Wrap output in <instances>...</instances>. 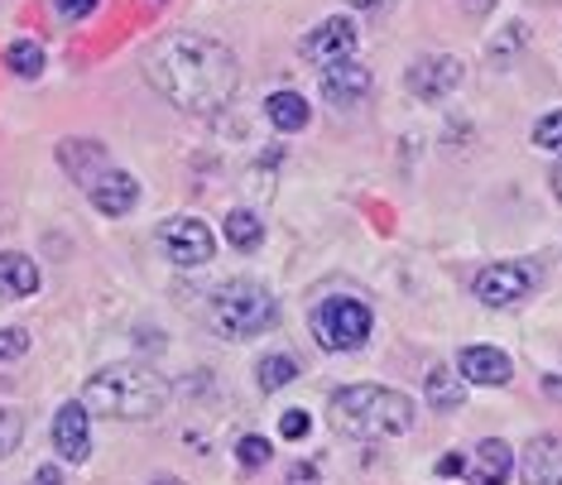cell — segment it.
Returning <instances> with one entry per match:
<instances>
[{
    "label": "cell",
    "mask_w": 562,
    "mask_h": 485,
    "mask_svg": "<svg viewBox=\"0 0 562 485\" xmlns=\"http://www.w3.org/2000/svg\"><path fill=\"white\" fill-rule=\"evenodd\" d=\"M408 92H414L418 101H442L447 92H452L457 82H462V58L452 54H428L418 63H408Z\"/></svg>",
    "instance_id": "obj_9"
},
{
    "label": "cell",
    "mask_w": 562,
    "mask_h": 485,
    "mask_svg": "<svg viewBox=\"0 0 562 485\" xmlns=\"http://www.w3.org/2000/svg\"><path fill=\"white\" fill-rule=\"evenodd\" d=\"M457 370H462L467 385H509L515 361H509L501 347H467L457 356Z\"/></svg>",
    "instance_id": "obj_13"
},
{
    "label": "cell",
    "mask_w": 562,
    "mask_h": 485,
    "mask_svg": "<svg viewBox=\"0 0 562 485\" xmlns=\"http://www.w3.org/2000/svg\"><path fill=\"white\" fill-rule=\"evenodd\" d=\"M331 428L361 442L400 438L414 428V399L385 385H347L331 394Z\"/></svg>",
    "instance_id": "obj_2"
},
{
    "label": "cell",
    "mask_w": 562,
    "mask_h": 485,
    "mask_svg": "<svg viewBox=\"0 0 562 485\" xmlns=\"http://www.w3.org/2000/svg\"><path fill=\"white\" fill-rule=\"evenodd\" d=\"M356 44H361V30H356V20L331 15V20H323V24H317V30L308 34V40L299 44V54L308 58V63H323V68H331V63L356 58Z\"/></svg>",
    "instance_id": "obj_8"
},
{
    "label": "cell",
    "mask_w": 562,
    "mask_h": 485,
    "mask_svg": "<svg viewBox=\"0 0 562 485\" xmlns=\"http://www.w3.org/2000/svg\"><path fill=\"white\" fill-rule=\"evenodd\" d=\"M159 246H164V255H169L178 270H193V264L212 260L216 236H212L207 222H198V216H173V222L159 226Z\"/></svg>",
    "instance_id": "obj_6"
},
{
    "label": "cell",
    "mask_w": 562,
    "mask_h": 485,
    "mask_svg": "<svg viewBox=\"0 0 562 485\" xmlns=\"http://www.w3.org/2000/svg\"><path fill=\"white\" fill-rule=\"evenodd\" d=\"M370 327H375L370 308L361 298H347V293H331V298H323L313 308V337H317V347H327V351L366 347Z\"/></svg>",
    "instance_id": "obj_5"
},
{
    "label": "cell",
    "mask_w": 562,
    "mask_h": 485,
    "mask_svg": "<svg viewBox=\"0 0 562 485\" xmlns=\"http://www.w3.org/2000/svg\"><path fill=\"white\" fill-rule=\"evenodd\" d=\"M471 289L485 308H515L533 293V270L529 264H485Z\"/></svg>",
    "instance_id": "obj_7"
},
{
    "label": "cell",
    "mask_w": 562,
    "mask_h": 485,
    "mask_svg": "<svg viewBox=\"0 0 562 485\" xmlns=\"http://www.w3.org/2000/svg\"><path fill=\"white\" fill-rule=\"evenodd\" d=\"M202 317L216 337L226 341H246V337H260L279 323V303L274 293L255 279H226V284L212 289V298L202 303Z\"/></svg>",
    "instance_id": "obj_4"
},
{
    "label": "cell",
    "mask_w": 562,
    "mask_h": 485,
    "mask_svg": "<svg viewBox=\"0 0 562 485\" xmlns=\"http://www.w3.org/2000/svg\"><path fill=\"white\" fill-rule=\"evenodd\" d=\"M519 476L524 485H562V438L539 432L519 456Z\"/></svg>",
    "instance_id": "obj_12"
},
{
    "label": "cell",
    "mask_w": 562,
    "mask_h": 485,
    "mask_svg": "<svg viewBox=\"0 0 562 485\" xmlns=\"http://www.w3.org/2000/svg\"><path fill=\"white\" fill-rule=\"evenodd\" d=\"M145 5H164V0H145Z\"/></svg>",
    "instance_id": "obj_36"
},
{
    "label": "cell",
    "mask_w": 562,
    "mask_h": 485,
    "mask_svg": "<svg viewBox=\"0 0 562 485\" xmlns=\"http://www.w3.org/2000/svg\"><path fill=\"white\" fill-rule=\"evenodd\" d=\"M82 193L92 198V207L97 212H106V216H125L139 202V183L125 169H101L92 183H82Z\"/></svg>",
    "instance_id": "obj_11"
},
{
    "label": "cell",
    "mask_w": 562,
    "mask_h": 485,
    "mask_svg": "<svg viewBox=\"0 0 562 485\" xmlns=\"http://www.w3.org/2000/svg\"><path fill=\"white\" fill-rule=\"evenodd\" d=\"M0 293H5V298H30V293H40V270H34L30 255H15V250L0 255Z\"/></svg>",
    "instance_id": "obj_16"
},
{
    "label": "cell",
    "mask_w": 562,
    "mask_h": 485,
    "mask_svg": "<svg viewBox=\"0 0 562 485\" xmlns=\"http://www.w3.org/2000/svg\"><path fill=\"white\" fill-rule=\"evenodd\" d=\"M155 485H183V481H178V476H159Z\"/></svg>",
    "instance_id": "obj_34"
},
{
    "label": "cell",
    "mask_w": 562,
    "mask_h": 485,
    "mask_svg": "<svg viewBox=\"0 0 562 485\" xmlns=\"http://www.w3.org/2000/svg\"><path fill=\"white\" fill-rule=\"evenodd\" d=\"M543 394H548V399H562V375H548L543 380Z\"/></svg>",
    "instance_id": "obj_32"
},
{
    "label": "cell",
    "mask_w": 562,
    "mask_h": 485,
    "mask_svg": "<svg viewBox=\"0 0 562 485\" xmlns=\"http://www.w3.org/2000/svg\"><path fill=\"white\" fill-rule=\"evenodd\" d=\"M524 40H529V34H524V24H509L501 40L491 44V63H495V68H505L509 54H515V48H524Z\"/></svg>",
    "instance_id": "obj_25"
},
{
    "label": "cell",
    "mask_w": 562,
    "mask_h": 485,
    "mask_svg": "<svg viewBox=\"0 0 562 485\" xmlns=\"http://www.w3.org/2000/svg\"><path fill=\"white\" fill-rule=\"evenodd\" d=\"M226 240H232L236 250H260V240H265V226H260V216L246 212V207H236L232 216H226Z\"/></svg>",
    "instance_id": "obj_19"
},
{
    "label": "cell",
    "mask_w": 562,
    "mask_h": 485,
    "mask_svg": "<svg viewBox=\"0 0 562 485\" xmlns=\"http://www.w3.org/2000/svg\"><path fill=\"white\" fill-rule=\"evenodd\" d=\"M509 466H515V452H509V442L485 438V442H476V452H471L467 485H505L509 481Z\"/></svg>",
    "instance_id": "obj_15"
},
{
    "label": "cell",
    "mask_w": 562,
    "mask_h": 485,
    "mask_svg": "<svg viewBox=\"0 0 562 485\" xmlns=\"http://www.w3.org/2000/svg\"><path fill=\"white\" fill-rule=\"evenodd\" d=\"M54 447L63 462H87L92 456V408L82 399L63 404L54 414Z\"/></svg>",
    "instance_id": "obj_10"
},
{
    "label": "cell",
    "mask_w": 562,
    "mask_h": 485,
    "mask_svg": "<svg viewBox=\"0 0 562 485\" xmlns=\"http://www.w3.org/2000/svg\"><path fill=\"white\" fill-rule=\"evenodd\" d=\"M164 399H169L164 375L139 370V365H106V370H97L82 390V404L106 418H155Z\"/></svg>",
    "instance_id": "obj_3"
},
{
    "label": "cell",
    "mask_w": 562,
    "mask_h": 485,
    "mask_svg": "<svg viewBox=\"0 0 562 485\" xmlns=\"http://www.w3.org/2000/svg\"><path fill=\"white\" fill-rule=\"evenodd\" d=\"M145 78L164 101H173L188 116H216L232 106L240 87V63L222 40L178 30L164 34L145 54Z\"/></svg>",
    "instance_id": "obj_1"
},
{
    "label": "cell",
    "mask_w": 562,
    "mask_h": 485,
    "mask_svg": "<svg viewBox=\"0 0 562 485\" xmlns=\"http://www.w3.org/2000/svg\"><path fill=\"white\" fill-rule=\"evenodd\" d=\"M351 5H380V0H351Z\"/></svg>",
    "instance_id": "obj_35"
},
{
    "label": "cell",
    "mask_w": 562,
    "mask_h": 485,
    "mask_svg": "<svg viewBox=\"0 0 562 485\" xmlns=\"http://www.w3.org/2000/svg\"><path fill=\"white\" fill-rule=\"evenodd\" d=\"M553 193H558V202H562V163H558V173H553Z\"/></svg>",
    "instance_id": "obj_33"
},
{
    "label": "cell",
    "mask_w": 562,
    "mask_h": 485,
    "mask_svg": "<svg viewBox=\"0 0 562 485\" xmlns=\"http://www.w3.org/2000/svg\"><path fill=\"white\" fill-rule=\"evenodd\" d=\"M97 5H101V0H54V10L63 20H72V24L87 20V15H97Z\"/></svg>",
    "instance_id": "obj_27"
},
{
    "label": "cell",
    "mask_w": 562,
    "mask_h": 485,
    "mask_svg": "<svg viewBox=\"0 0 562 485\" xmlns=\"http://www.w3.org/2000/svg\"><path fill=\"white\" fill-rule=\"evenodd\" d=\"M30 351V331L24 327H0V361H15Z\"/></svg>",
    "instance_id": "obj_26"
},
{
    "label": "cell",
    "mask_w": 562,
    "mask_h": 485,
    "mask_svg": "<svg viewBox=\"0 0 562 485\" xmlns=\"http://www.w3.org/2000/svg\"><path fill=\"white\" fill-rule=\"evenodd\" d=\"M270 456H274V447H270V438H260V432H250V438L236 442V462L246 471H260Z\"/></svg>",
    "instance_id": "obj_22"
},
{
    "label": "cell",
    "mask_w": 562,
    "mask_h": 485,
    "mask_svg": "<svg viewBox=\"0 0 562 485\" xmlns=\"http://www.w3.org/2000/svg\"><path fill=\"white\" fill-rule=\"evenodd\" d=\"M284 485H323V476H317V466H313V462H299V466H289Z\"/></svg>",
    "instance_id": "obj_29"
},
{
    "label": "cell",
    "mask_w": 562,
    "mask_h": 485,
    "mask_svg": "<svg viewBox=\"0 0 562 485\" xmlns=\"http://www.w3.org/2000/svg\"><path fill=\"white\" fill-rule=\"evenodd\" d=\"M317 87H323L327 101H337V106H356L366 92H370V68L366 63H331V68H323V78H317Z\"/></svg>",
    "instance_id": "obj_14"
},
{
    "label": "cell",
    "mask_w": 562,
    "mask_h": 485,
    "mask_svg": "<svg viewBox=\"0 0 562 485\" xmlns=\"http://www.w3.org/2000/svg\"><path fill=\"white\" fill-rule=\"evenodd\" d=\"M533 145L548 149V155H562V111H548V116L533 125Z\"/></svg>",
    "instance_id": "obj_23"
},
{
    "label": "cell",
    "mask_w": 562,
    "mask_h": 485,
    "mask_svg": "<svg viewBox=\"0 0 562 485\" xmlns=\"http://www.w3.org/2000/svg\"><path fill=\"white\" fill-rule=\"evenodd\" d=\"M255 380H260L265 394H274V390H284L289 380H299V361L284 356V351H274V356H265V361L255 365Z\"/></svg>",
    "instance_id": "obj_20"
},
{
    "label": "cell",
    "mask_w": 562,
    "mask_h": 485,
    "mask_svg": "<svg viewBox=\"0 0 562 485\" xmlns=\"http://www.w3.org/2000/svg\"><path fill=\"white\" fill-rule=\"evenodd\" d=\"M5 68L15 72V78H40L44 72V48L34 40H15L5 48Z\"/></svg>",
    "instance_id": "obj_21"
},
{
    "label": "cell",
    "mask_w": 562,
    "mask_h": 485,
    "mask_svg": "<svg viewBox=\"0 0 562 485\" xmlns=\"http://www.w3.org/2000/svg\"><path fill=\"white\" fill-rule=\"evenodd\" d=\"M467 399V385H462V370H447V365H432L428 370V404L438 408V414H452V408H462Z\"/></svg>",
    "instance_id": "obj_18"
},
{
    "label": "cell",
    "mask_w": 562,
    "mask_h": 485,
    "mask_svg": "<svg viewBox=\"0 0 562 485\" xmlns=\"http://www.w3.org/2000/svg\"><path fill=\"white\" fill-rule=\"evenodd\" d=\"M265 116H270V125L279 135H299L303 125H308V101H303L299 92H274L270 101H265Z\"/></svg>",
    "instance_id": "obj_17"
},
{
    "label": "cell",
    "mask_w": 562,
    "mask_h": 485,
    "mask_svg": "<svg viewBox=\"0 0 562 485\" xmlns=\"http://www.w3.org/2000/svg\"><path fill=\"white\" fill-rule=\"evenodd\" d=\"M20 438H24V418H20V408H5V404H0V456L15 452Z\"/></svg>",
    "instance_id": "obj_24"
},
{
    "label": "cell",
    "mask_w": 562,
    "mask_h": 485,
    "mask_svg": "<svg viewBox=\"0 0 562 485\" xmlns=\"http://www.w3.org/2000/svg\"><path fill=\"white\" fill-rule=\"evenodd\" d=\"M457 471H467L462 456H442V462H438V476H457Z\"/></svg>",
    "instance_id": "obj_31"
},
{
    "label": "cell",
    "mask_w": 562,
    "mask_h": 485,
    "mask_svg": "<svg viewBox=\"0 0 562 485\" xmlns=\"http://www.w3.org/2000/svg\"><path fill=\"white\" fill-rule=\"evenodd\" d=\"M34 485H63V471H58V466H48V462H44L40 471H34Z\"/></svg>",
    "instance_id": "obj_30"
},
{
    "label": "cell",
    "mask_w": 562,
    "mask_h": 485,
    "mask_svg": "<svg viewBox=\"0 0 562 485\" xmlns=\"http://www.w3.org/2000/svg\"><path fill=\"white\" fill-rule=\"evenodd\" d=\"M279 432H284L289 442H299V438H308V414L303 408H289L284 418H279Z\"/></svg>",
    "instance_id": "obj_28"
}]
</instances>
